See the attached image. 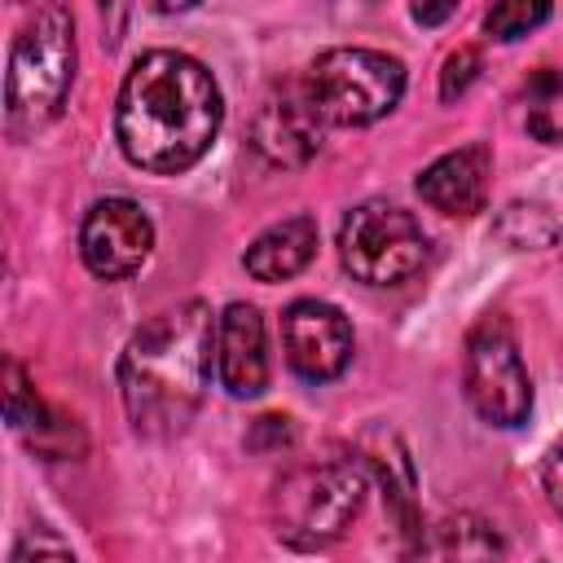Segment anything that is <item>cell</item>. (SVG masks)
<instances>
[{
	"label": "cell",
	"mask_w": 563,
	"mask_h": 563,
	"mask_svg": "<svg viewBox=\"0 0 563 563\" xmlns=\"http://www.w3.org/2000/svg\"><path fill=\"white\" fill-rule=\"evenodd\" d=\"M224 119L211 70L176 48H150L132 62L114 106V136L132 167L154 176L189 172Z\"/></svg>",
	"instance_id": "cell-1"
},
{
	"label": "cell",
	"mask_w": 563,
	"mask_h": 563,
	"mask_svg": "<svg viewBox=\"0 0 563 563\" xmlns=\"http://www.w3.org/2000/svg\"><path fill=\"white\" fill-rule=\"evenodd\" d=\"M216 321L202 299L154 312L119 356V396L128 422L150 440L180 435L211 383Z\"/></svg>",
	"instance_id": "cell-2"
},
{
	"label": "cell",
	"mask_w": 563,
	"mask_h": 563,
	"mask_svg": "<svg viewBox=\"0 0 563 563\" xmlns=\"http://www.w3.org/2000/svg\"><path fill=\"white\" fill-rule=\"evenodd\" d=\"M75 84V22L62 4H40L9 48L4 70V132L31 141L44 132L70 97Z\"/></svg>",
	"instance_id": "cell-3"
},
{
	"label": "cell",
	"mask_w": 563,
	"mask_h": 563,
	"mask_svg": "<svg viewBox=\"0 0 563 563\" xmlns=\"http://www.w3.org/2000/svg\"><path fill=\"white\" fill-rule=\"evenodd\" d=\"M365 506V471L347 457H317L290 466L268 493V523L290 550L334 545Z\"/></svg>",
	"instance_id": "cell-4"
},
{
	"label": "cell",
	"mask_w": 563,
	"mask_h": 563,
	"mask_svg": "<svg viewBox=\"0 0 563 563\" xmlns=\"http://www.w3.org/2000/svg\"><path fill=\"white\" fill-rule=\"evenodd\" d=\"M325 128H365L391 114L405 97V62L378 48H325L299 75Z\"/></svg>",
	"instance_id": "cell-5"
},
{
	"label": "cell",
	"mask_w": 563,
	"mask_h": 563,
	"mask_svg": "<svg viewBox=\"0 0 563 563\" xmlns=\"http://www.w3.org/2000/svg\"><path fill=\"white\" fill-rule=\"evenodd\" d=\"M339 260L365 286H400L427 264V233L405 207L369 198L343 216Z\"/></svg>",
	"instance_id": "cell-6"
},
{
	"label": "cell",
	"mask_w": 563,
	"mask_h": 563,
	"mask_svg": "<svg viewBox=\"0 0 563 563\" xmlns=\"http://www.w3.org/2000/svg\"><path fill=\"white\" fill-rule=\"evenodd\" d=\"M462 391L466 405L488 427H523L532 413V378L523 369L515 330L506 317H479L466 334L462 356Z\"/></svg>",
	"instance_id": "cell-7"
},
{
	"label": "cell",
	"mask_w": 563,
	"mask_h": 563,
	"mask_svg": "<svg viewBox=\"0 0 563 563\" xmlns=\"http://www.w3.org/2000/svg\"><path fill=\"white\" fill-rule=\"evenodd\" d=\"M154 251V220L132 198H101L84 211L79 224V255L92 277L123 282L132 277Z\"/></svg>",
	"instance_id": "cell-8"
},
{
	"label": "cell",
	"mask_w": 563,
	"mask_h": 563,
	"mask_svg": "<svg viewBox=\"0 0 563 563\" xmlns=\"http://www.w3.org/2000/svg\"><path fill=\"white\" fill-rule=\"evenodd\" d=\"M282 347L303 383H330L352 361V325L325 299H295L282 312Z\"/></svg>",
	"instance_id": "cell-9"
},
{
	"label": "cell",
	"mask_w": 563,
	"mask_h": 563,
	"mask_svg": "<svg viewBox=\"0 0 563 563\" xmlns=\"http://www.w3.org/2000/svg\"><path fill=\"white\" fill-rule=\"evenodd\" d=\"M321 141H325V123L317 119V110L303 97L299 79L273 88L260 101L255 119H251V145L273 167H303V163H312L321 154Z\"/></svg>",
	"instance_id": "cell-10"
},
{
	"label": "cell",
	"mask_w": 563,
	"mask_h": 563,
	"mask_svg": "<svg viewBox=\"0 0 563 563\" xmlns=\"http://www.w3.org/2000/svg\"><path fill=\"white\" fill-rule=\"evenodd\" d=\"M216 369L229 396L251 400L268 387L264 317L255 303H229L216 321Z\"/></svg>",
	"instance_id": "cell-11"
},
{
	"label": "cell",
	"mask_w": 563,
	"mask_h": 563,
	"mask_svg": "<svg viewBox=\"0 0 563 563\" xmlns=\"http://www.w3.org/2000/svg\"><path fill=\"white\" fill-rule=\"evenodd\" d=\"M488 176H493V154L488 145L471 141L462 150L440 154L431 167H422L418 176V198L440 211V216H475L488 202Z\"/></svg>",
	"instance_id": "cell-12"
},
{
	"label": "cell",
	"mask_w": 563,
	"mask_h": 563,
	"mask_svg": "<svg viewBox=\"0 0 563 563\" xmlns=\"http://www.w3.org/2000/svg\"><path fill=\"white\" fill-rule=\"evenodd\" d=\"M361 457L374 466L378 484H383V497H387V515L396 519V532L405 541V554H422L427 550V532H422V519H418V479H413V462H409V449L400 444V435L391 427H374L365 440H361Z\"/></svg>",
	"instance_id": "cell-13"
},
{
	"label": "cell",
	"mask_w": 563,
	"mask_h": 563,
	"mask_svg": "<svg viewBox=\"0 0 563 563\" xmlns=\"http://www.w3.org/2000/svg\"><path fill=\"white\" fill-rule=\"evenodd\" d=\"M317 255V220L312 216H286L277 224H268L242 255V268L255 277V282H290L299 277Z\"/></svg>",
	"instance_id": "cell-14"
},
{
	"label": "cell",
	"mask_w": 563,
	"mask_h": 563,
	"mask_svg": "<svg viewBox=\"0 0 563 563\" xmlns=\"http://www.w3.org/2000/svg\"><path fill=\"white\" fill-rule=\"evenodd\" d=\"M440 554L444 563H506V537L493 519L457 510L440 523Z\"/></svg>",
	"instance_id": "cell-15"
},
{
	"label": "cell",
	"mask_w": 563,
	"mask_h": 563,
	"mask_svg": "<svg viewBox=\"0 0 563 563\" xmlns=\"http://www.w3.org/2000/svg\"><path fill=\"white\" fill-rule=\"evenodd\" d=\"M523 128L545 145H563V66L537 70L523 92Z\"/></svg>",
	"instance_id": "cell-16"
},
{
	"label": "cell",
	"mask_w": 563,
	"mask_h": 563,
	"mask_svg": "<svg viewBox=\"0 0 563 563\" xmlns=\"http://www.w3.org/2000/svg\"><path fill=\"white\" fill-rule=\"evenodd\" d=\"M497 233L501 242H510L515 251H545L559 242V220L550 207L541 202H510L497 216Z\"/></svg>",
	"instance_id": "cell-17"
},
{
	"label": "cell",
	"mask_w": 563,
	"mask_h": 563,
	"mask_svg": "<svg viewBox=\"0 0 563 563\" xmlns=\"http://www.w3.org/2000/svg\"><path fill=\"white\" fill-rule=\"evenodd\" d=\"M541 22H550V4H541V0H501L484 13V31L493 40H519V35L537 31Z\"/></svg>",
	"instance_id": "cell-18"
},
{
	"label": "cell",
	"mask_w": 563,
	"mask_h": 563,
	"mask_svg": "<svg viewBox=\"0 0 563 563\" xmlns=\"http://www.w3.org/2000/svg\"><path fill=\"white\" fill-rule=\"evenodd\" d=\"M475 75H479V48H457V53H449V57H444V70H440V97H444V101L462 97V92L475 84Z\"/></svg>",
	"instance_id": "cell-19"
},
{
	"label": "cell",
	"mask_w": 563,
	"mask_h": 563,
	"mask_svg": "<svg viewBox=\"0 0 563 563\" xmlns=\"http://www.w3.org/2000/svg\"><path fill=\"white\" fill-rule=\"evenodd\" d=\"M290 444H295V427H290V418H277V413L255 418V427L246 435V449H255V453H282Z\"/></svg>",
	"instance_id": "cell-20"
},
{
	"label": "cell",
	"mask_w": 563,
	"mask_h": 563,
	"mask_svg": "<svg viewBox=\"0 0 563 563\" xmlns=\"http://www.w3.org/2000/svg\"><path fill=\"white\" fill-rule=\"evenodd\" d=\"M13 563H75V554H70L62 541L44 537V532H26V537L13 545Z\"/></svg>",
	"instance_id": "cell-21"
},
{
	"label": "cell",
	"mask_w": 563,
	"mask_h": 563,
	"mask_svg": "<svg viewBox=\"0 0 563 563\" xmlns=\"http://www.w3.org/2000/svg\"><path fill=\"white\" fill-rule=\"evenodd\" d=\"M541 488H545L550 506L563 515V440H554L541 457Z\"/></svg>",
	"instance_id": "cell-22"
},
{
	"label": "cell",
	"mask_w": 563,
	"mask_h": 563,
	"mask_svg": "<svg viewBox=\"0 0 563 563\" xmlns=\"http://www.w3.org/2000/svg\"><path fill=\"white\" fill-rule=\"evenodd\" d=\"M453 13H457V4H413V9H409V18L422 22V26H435V22L453 18Z\"/></svg>",
	"instance_id": "cell-23"
}]
</instances>
